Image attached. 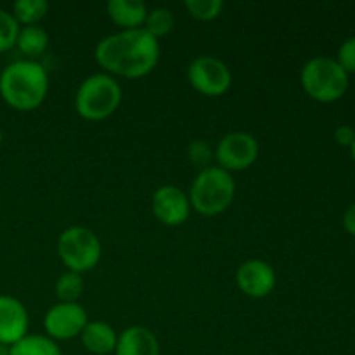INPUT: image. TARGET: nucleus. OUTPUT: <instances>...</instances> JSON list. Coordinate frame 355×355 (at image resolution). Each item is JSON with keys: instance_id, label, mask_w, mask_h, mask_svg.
Segmentation results:
<instances>
[{"instance_id": "obj_23", "label": "nucleus", "mask_w": 355, "mask_h": 355, "mask_svg": "<svg viewBox=\"0 0 355 355\" xmlns=\"http://www.w3.org/2000/svg\"><path fill=\"white\" fill-rule=\"evenodd\" d=\"M187 158L189 162L196 166L198 170H203L211 166V162L215 159L214 149L210 148V144L205 141H193L187 146Z\"/></svg>"}, {"instance_id": "obj_21", "label": "nucleus", "mask_w": 355, "mask_h": 355, "mask_svg": "<svg viewBox=\"0 0 355 355\" xmlns=\"http://www.w3.org/2000/svg\"><path fill=\"white\" fill-rule=\"evenodd\" d=\"M184 9L193 19L208 23L220 16L224 10V2L222 0H186Z\"/></svg>"}, {"instance_id": "obj_9", "label": "nucleus", "mask_w": 355, "mask_h": 355, "mask_svg": "<svg viewBox=\"0 0 355 355\" xmlns=\"http://www.w3.org/2000/svg\"><path fill=\"white\" fill-rule=\"evenodd\" d=\"M87 322H89V315L78 302L75 304L58 302L45 312L44 331L45 336L54 342H68L82 335Z\"/></svg>"}, {"instance_id": "obj_18", "label": "nucleus", "mask_w": 355, "mask_h": 355, "mask_svg": "<svg viewBox=\"0 0 355 355\" xmlns=\"http://www.w3.org/2000/svg\"><path fill=\"white\" fill-rule=\"evenodd\" d=\"M10 12L19 26H33L47 16L49 2L45 0H17L14 2Z\"/></svg>"}, {"instance_id": "obj_29", "label": "nucleus", "mask_w": 355, "mask_h": 355, "mask_svg": "<svg viewBox=\"0 0 355 355\" xmlns=\"http://www.w3.org/2000/svg\"><path fill=\"white\" fill-rule=\"evenodd\" d=\"M2 142H3V134H2V128H0V148H2Z\"/></svg>"}, {"instance_id": "obj_14", "label": "nucleus", "mask_w": 355, "mask_h": 355, "mask_svg": "<svg viewBox=\"0 0 355 355\" xmlns=\"http://www.w3.org/2000/svg\"><path fill=\"white\" fill-rule=\"evenodd\" d=\"M106 12L120 30H139L144 28L148 7L142 0H110Z\"/></svg>"}, {"instance_id": "obj_6", "label": "nucleus", "mask_w": 355, "mask_h": 355, "mask_svg": "<svg viewBox=\"0 0 355 355\" xmlns=\"http://www.w3.org/2000/svg\"><path fill=\"white\" fill-rule=\"evenodd\" d=\"M58 255L66 270L85 274L99 263L103 257V245L92 229L69 225L59 234Z\"/></svg>"}, {"instance_id": "obj_4", "label": "nucleus", "mask_w": 355, "mask_h": 355, "mask_svg": "<svg viewBox=\"0 0 355 355\" xmlns=\"http://www.w3.org/2000/svg\"><path fill=\"white\" fill-rule=\"evenodd\" d=\"M123 99L118 80L107 73H94L78 85L75 94V111L87 121H103L113 116Z\"/></svg>"}, {"instance_id": "obj_3", "label": "nucleus", "mask_w": 355, "mask_h": 355, "mask_svg": "<svg viewBox=\"0 0 355 355\" xmlns=\"http://www.w3.org/2000/svg\"><path fill=\"white\" fill-rule=\"evenodd\" d=\"M191 208L203 217H215L227 210L236 196V182L232 173L211 165L200 170L187 193Z\"/></svg>"}, {"instance_id": "obj_8", "label": "nucleus", "mask_w": 355, "mask_h": 355, "mask_svg": "<svg viewBox=\"0 0 355 355\" xmlns=\"http://www.w3.org/2000/svg\"><path fill=\"white\" fill-rule=\"evenodd\" d=\"M259 141L248 132H229L214 149L217 166L229 173L248 170L259 159Z\"/></svg>"}, {"instance_id": "obj_26", "label": "nucleus", "mask_w": 355, "mask_h": 355, "mask_svg": "<svg viewBox=\"0 0 355 355\" xmlns=\"http://www.w3.org/2000/svg\"><path fill=\"white\" fill-rule=\"evenodd\" d=\"M342 224H343V229L355 238V203L350 205V207L345 210V214H343V218H342Z\"/></svg>"}, {"instance_id": "obj_19", "label": "nucleus", "mask_w": 355, "mask_h": 355, "mask_svg": "<svg viewBox=\"0 0 355 355\" xmlns=\"http://www.w3.org/2000/svg\"><path fill=\"white\" fill-rule=\"evenodd\" d=\"M55 297L59 302H66V304H75L80 300L83 293V277L82 274L71 272L66 270L55 281Z\"/></svg>"}, {"instance_id": "obj_25", "label": "nucleus", "mask_w": 355, "mask_h": 355, "mask_svg": "<svg viewBox=\"0 0 355 355\" xmlns=\"http://www.w3.org/2000/svg\"><path fill=\"white\" fill-rule=\"evenodd\" d=\"M355 139V128L350 125H340L335 130V141L336 144L342 148H350Z\"/></svg>"}, {"instance_id": "obj_1", "label": "nucleus", "mask_w": 355, "mask_h": 355, "mask_svg": "<svg viewBox=\"0 0 355 355\" xmlns=\"http://www.w3.org/2000/svg\"><path fill=\"white\" fill-rule=\"evenodd\" d=\"M159 54V40L144 28L107 35L97 42L94 51V58L104 73L127 80L148 76L158 66Z\"/></svg>"}, {"instance_id": "obj_28", "label": "nucleus", "mask_w": 355, "mask_h": 355, "mask_svg": "<svg viewBox=\"0 0 355 355\" xmlns=\"http://www.w3.org/2000/svg\"><path fill=\"white\" fill-rule=\"evenodd\" d=\"M0 355H9V347L0 345Z\"/></svg>"}, {"instance_id": "obj_15", "label": "nucleus", "mask_w": 355, "mask_h": 355, "mask_svg": "<svg viewBox=\"0 0 355 355\" xmlns=\"http://www.w3.org/2000/svg\"><path fill=\"white\" fill-rule=\"evenodd\" d=\"M80 340L87 352L94 355H107L113 354L116 349L118 333L107 322L89 321L80 335Z\"/></svg>"}, {"instance_id": "obj_17", "label": "nucleus", "mask_w": 355, "mask_h": 355, "mask_svg": "<svg viewBox=\"0 0 355 355\" xmlns=\"http://www.w3.org/2000/svg\"><path fill=\"white\" fill-rule=\"evenodd\" d=\"M9 355H62L58 342L45 335H30L9 347Z\"/></svg>"}, {"instance_id": "obj_24", "label": "nucleus", "mask_w": 355, "mask_h": 355, "mask_svg": "<svg viewBox=\"0 0 355 355\" xmlns=\"http://www.w3.org/2000/svg\"><path fill=\"white\" fill-rule=\"evenodd\" d=\"M335 59L349 75H355V35L342 42Z\"/></svg>"}, {"instance_id": "obj_22", "label": "nucleus", "mask_w": 355, "mask_h": 355, "mask_svg": "<svg viewBox=\"0 0 355 355\" xmlns=\"http://www.w3.org/2000/svg\"><path fill=\"white\" fill-rule=\"evenodd\" d=\"M19 24L14 19L12 12L0 7V54L16 47L17 33H19Z\"/></svg>"}, {"instance_id": "obj_16", "label": "nucleus", "mask_w": 355, "mask_h": 355, "mask_svg": "<svg viewBox=\"0 0 355 355\" xmlns=\"http://www.w3.org/2000/svg\"><path fill=\"white\" fill-rule=\"evenodd\" d=\"M49 33L40 26V24H33V26H21L19 33H17L16 47L17 51L23 55H26V59L38 58V55L44 54L49 47Z\"/></svg>"}, {"instance_id": "obj_27", "label": "nucleus", "mask_w": 355, "mask_h": 355, "mask_svg": "<svg viewBox=\"0 0 355 355\" xmlns=\"http://www.w3.org/2000/svg\"><path fill=\"white\" fill-rule=\"evenodd\" d=\"M350 158H352V162L355 163V139H354V142H352V146H350Z\"/></svg>"}, {"instance_id": "obj_20", "label": "nucleus", "mask_w": 355, "mask_h": 355, "mask_svg": "<svg viewBox=\"0 0 355 355\" xmlns=\"http://www.w3.org/2000/svg\"><path fill=\"white\" fill-rule=\"evenodd\" d=\"M173 26H175V16L168 7H156V9L148 10L144 30L155 38L159 40L162 37H166L173 30Z\"/></svg>"}, {"instance_id": "obj_2", "label": "nucleus", "mask_w": 355, "mask_h": 355, "mask_svg": "<svg viewBox=\"0 0 355 355\" xmlns=\"http://www.w3.org/2000/svg\"><path fill=\"white\" fill-rule=\"evenodd\" d=\"M49 94V73L42 62L19 59L0 73V97L16 111H33L44 104Z\"/></svg>"}, {"instance_id": "obj_5", "label": "nucleus", "mask_w": 355, "mask_h": 355, "mask_svg": "<svg viewBox=\"0 0 355 355\" xmlns=\"http://www.w3.org/2000/svg\"><path fill=\"white\" fill-rule=\"evenodd\" d=\"M304 92L312 101L331 104L342 99L350 85V75L336 62L335 58L315 55L309 59L300 71Z\"/></svg>"}, {"instance_id": "obj_10", "label": "nucleus", "mask_w": 355, "mask_h": 355, "mask_svg": "<svg viewBox=\"0 0 355 355\" xmlns=\"http://www.w3.org/2000/svg\"><path fill=\"white\" fill-rule=\"evenodd\" d=\"M151 210L159 224L166 227H179L189 218L193 208L187 193H184L180 187L166 184L158 187L153 194Z\"/></svg>"}, {"instance_id": "obj_11", "label": "nucleus", "mask_w": 355, "mask_h": 355, "mask_svg": "<svg viewBox=\"0 0 355 355\" xmlns=\"http://www.w3.org/2000/svg\"><path fill=\"white\" fill-rule=\"evenodd\" d=\"M276 270L266 260H245L236 270V284L239 291L250 298L269 297L276 288Z\"/></svg>"}, {"instance_id": "obj_7", "label": "nucleus", "mask_w": 355, "mask_h": 355, "mask_svg": "<svg viewBox=\"0 0 355 355\" xmlns=\"http://www.w3.org/2000/svg\"><path fill=\"white\" fill-rule=\"evenodd\" d=\"M187 82L205 97H220L232 85V73L222 59L214 55H198L187 66Z\"/></svg>"}, {"instance_id": "obj_12", "label": "nucleus", "mask_w": 355, "mask_h": 355, "mask_svg": "<svg viewBox=\"0 0 355 355\" xmlns=\"http://www.w3.org/2000/svg\"><path fill=\"white\" fill-rule=\"evenodd\" d=\"M30 314L21 300L0 295V345L12 347L28 335Z\"/></svg>"}, {"instance_id": "obj_13", "label": "nucleus", "mask_w": 355, "mask_h": 355, "mask_svg": "<svg viewBox=\"0 0 355 355\" xmlns=\"http://www.w3.org/2000/svg\"><path fill=\"white\" fill-rule=\"evenodd\" d=\"M114 355H159V342L151 329L130 326L118 335Z\"/></svg>"}]
</instances>
